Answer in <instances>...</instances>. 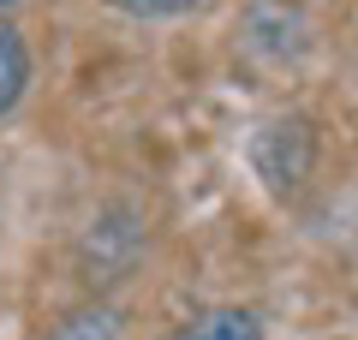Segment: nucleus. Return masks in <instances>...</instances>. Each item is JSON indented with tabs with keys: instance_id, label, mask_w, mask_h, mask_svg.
<instances>
[{
	"instance_id": "nucleus-1",
	"label": "nucleus",
	"mask_w": 358,
	"mask_h": 340,
	"mask_svg": "<svg viewBox=\"0 0 358 340\" xmlns=\"http://www.w3.org/2000/svg\"><path fill=\"white\" fill-rule=\"evenodd\" d=\"M167 340H263V323H257V311H245V304H215V311L179 323Z\"/></svg>"
},
{
	"instance_id": "nucleus-5",
	"label": "nucleus",
	"mask_w": 358,
	"mask_h": 340,
	"mask_svg": "<svg viewBox=\"0 0 358 340\" xmlns=\"http://www.w3.org/2000/svg\"><path fill=\"white\" fill-rule=\"evenodd\" d=\"M0 6H13V0H0Z\"/></svg>"
},
{
	"instance_id": "nucleus-4",
	"label": "nucleus",
	"mask_w": 358,
	"mask_h": 340,
	"mask_svg": "<svg viewBox=\"0 0 358 340\" xmlns=\"http://www.w3.org/2000/svg\"><path fill=\"white\" fill-rule=\"evenodd\" d=\"M108 6H120L131 18H179V13H192V6H203V0H108Z\"/></svg>"
},
{
	"instance_id": "nucleus-3",
	"label": "nucleus",
	"mask_w": 358,
	"mask_h": 340,
	"mask_svg": "<svg viewBox=\"0 0 358 340\" xmlns=\"http://www.w3.org/2000/svg\"><path fill=\"white\" fill-rule=\"evenodd\" d=\"M114 334H120V316L108 311V304H84V311L60 316L48 340H114Z\"/></svg>"
},
{
	"instance_id": "nucleus-2",
	"label": "nucleus",
	"mask_w": 358,
	"mask_h": 340,
	"mask_svg": "<svg viewBox=\"0 0 358 340\" xmlns=\"http://www.w3.org/2000/svg\"><path fill=\"white\" fill-rule=\"evenodd\" d=\"M30 84V48L13 24H0V113H13Z\"/></svg>"
}]
</instances>
